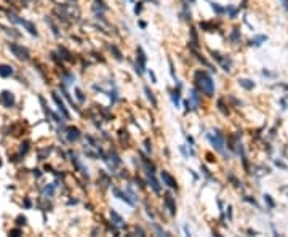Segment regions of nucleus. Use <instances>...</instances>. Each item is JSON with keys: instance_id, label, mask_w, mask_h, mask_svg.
<instances>
[{"instance_id": "nucleus-1", "label": "nucleus", "mask_w": 288, "mask_h": 237, "mask_svg": "<svg viewBox=\"0 0 288 237\" xmlns=\"http://www.w3.org/2000/svg\"><path fill=\"white\" fill-rule=\"evenodd\" d=\"M195 80H197V85L200 87V90L205 92L208 96H211L213 90H215V85H213L211 77L208 76L207 72H203V71H199V72L195 74Z\"/></svg>"}, {"instance_id": "nucleus-2", "label": "nucleus", "mask_w": 288, "mask_h": 237, "mask_svg": "<svg viewBox=\"0 0 288 237\" xmlns=\"http://www.w3.org/2000/svg\"><path fill=\"white\" fill-rule=\"evenodd\" d=\"M10 50L13 51V53L16 55V56H18L19 59H29V53H27V50H26V48H22V47L11 43V45H10Z\"/></svg>"}, {"instance_id": "nucleus-3", "label": "nucleus", "mask_w": 288, "mask_h": 237, "mask_svg": "<svg viewBox=\"0 0 288 237\" xmlns=\"http://www.w3.org/2000/svg\"><path fill=\"white\" fill-rule=\"evenodd\" d=\"M162 180H163V183L167 184V186H170V188H173V189L178 188V184H176L175 178L170 175V173H167V172H162Z\"/></svg>"}, {"instance_id": "nucleus-4", "label": "nucleus", "mask_w": 288, "mask_h": 237, "mask_svg": "<svg viewBox=\"0 0 288 237\" xmlns=\"http://www.w3.org/2000/svg\"><path fill=\"white\" fill-rule=\"evenodd\" d=\"M165 205H167V207H168L170 213H171V215H175V212H176V207H175V200H173V197L170 196V194H167V196H165Z\"/></svg>"}, {"instance_id": "nucleus-5", "label": "nucleus", "mask_w": 288, "mask_h": 237, "mask_svg": "<svg viewBox=\"0 0 288 237\" xmlns=\"http://www.w3.org/2000/svg\"><path fill=\"white\" fill-rule=\"evenodd\" d=\"M78 138H80V132L77 128H74V127L67 128V140L69 141H77Z\"/></svg>"}, {"instance_id": "nucleus-6", "label": "nucleus", "mask_w": 288, "mask_h": 237, "mask_svg": "<svg viewBox=\"0 0 288 237\" xmlns=\"http://www.w3.org/2000/svg\"><path fill=\"white\" fill-rule=\"evenodd\" d=\"M53 100L56 101V104H58V109H59L61 112H62V116H64L66 118H67V117H69V114H67V111H66V108H64V103H62V101L59 100V98H58V95H56V93H53Z\"/></svg>"}, {"instance_id": "nucleus-7", "label": "nucleus", "mask_w": 288, "mask_h": 237, "mask_svg": "<svg viewBox=\"0 0 288 237\" xmlns=\"http://www.w3.org/2000/svg\"><path fill=\"white\" fill-rule=\"evenodd\" d=\"M11 74H13V68L11 66H5V64L0 66V76L2 77H8Z\"/></svg>"}, {"instance_id": "nucleus-8", "label": "nucleus", "mask_w": 288, "mask_h": 237, "mask_svg": "<svg viewBox=\"0 0 288 237\" xmlns=\"http://www.w3.org/2000/svg\"><path fill=\"white\" fill-rule=\"evenodd\" d=\"M138 55H139V56H138V61H139V66H138V68H139V72H143V68H144V63H146V56H144V53H143V50H138Z\"/></svg>"}, {"instance_id": "nucleus-9", "label": "nucleus", "mask_w": 288, "mask_h": 237, "mask_svg": "<svg viewBox=\"0 0 288 237\" xmlns=\"http://www.w3.org/2000/svg\"><path fill=\"white\" fill-rule=\"evenodd\" d=\"M239 82H240V85H242V87H245V88H248V90H250V88H253V87H255L253 82L245 80V79H242V80H239Z\"/></svg>"}, {"instance_id": "nucleus-10", "label": "nucleus", "mask_w": 288, "mask_h": 237, "mask_svg": "<svg viewBox=\"0 0 288 237\" xmlns=\"http://www.w3.org/2000/svg\"><path fill=\"white\" fill-rule=\"evenodd\" d=\"M149 180H151V184H152L154 191H155V192H159V191H160V186H159V183H157V181L154 180V176H151V173H149Z\"/></svg>"}, {"instance_id": "nucleus-11", "label": "nucleus", "mask_w": 288, "mask_h": 237, "mask_svg": "<svg viewBox=\"0 0 288 237\" xmlns=\"http://www.w3.org/2000/svg\"><path fill=\"white\" fill-rule=\"evenodd\" d=\"M110 216H112V218H114V221H115V224H119V226H120V224H122V218H120V216L117 215L115 212H110Z\"/></svg>"}, {"instance_id": "nucleus-12", "label": "nucleus", "mask_w": 288, "mask_h": 237, "mask_svg": "<svg viewBox=\"0 0 288 237\" xmlns=\"http://www.w3.org/2000/svg\"><path fill=\"white\" fill-rule=\"evenodd\" d=\"M191 98H192V100H194L195 106H199V95H197V92H195V90H192V92H191Z\"/></svg>"}, {"instance_id": "nucleus-13", "label": "nucleus", "mask_w": 288, "mask_h": 237, "mask_svg": "<svg viewBox=\"0 0 288 237\" xmlns=\"http://www.w3.org/2000/svg\"><path fill=\"white\" fill-rule=\"evenodd\" d=\"M171 98H173V101L176 103V106H178V101H179V93H178V92H173V96H171Z\"/></svg>"}, {"instance_id": "nucleus-14", "label": "nucleus", "mask_w": 288, "mask_h": 237, "mask_svg": "<svg viewBox=\"0 0 288 237\" xmlns=\"http://www.w3.org/2000/svg\"><path fill=\"white\" fill-rule=\"evenodd\" d=\"M146 93H147V98H149V100H151V101H152V104H155V98H154V96H152V93H151V92H149V88H146Z\"/></svg>"}, {"instance_id": "nucleus-15", "label": "nucleus", "mask_w": 288, "mask_h": 237, "mask_svg": "<svg viewBox=\"0 0 288 237\" xmlns=\"http://www.w3.org/2000/svg\"><path fill=\"white\" fill-rule=\"evenodd\" d=\"M75 93H77V98H78V100H80V101H83V95H82L80 90H75Z\"/></svg>"}, {"instance_id": "nucleus-16", "label": "nucleus", "mask_w": 288, "mask_h": 237, "mask_svg": "<svg viewBox=\"0 0 288 237\" xmlns=\"http://www.w3.org/2000/svg\"><path fill=\"white\" fill-rule=\"evenodd\" d=\"M45 192L51 196V194H53V188H51V186H50V188H46V189H45Z\"/></svg>"}, {"instance_id": "nucleus-17", "label": "nucleus", "mask_w": 288, "mask_h": 237, "mask_svg": "<svg viewBox=\"0 0 288 237\" xmlns=\"http://www.w3.org/2000/svg\"><path fill=\"white\" fill-rule=\"evenodd\" d=\"M135 11H136V13H139V11H141V3H138V5H136V8H135Z\"/></svg>"}]
</instances>
